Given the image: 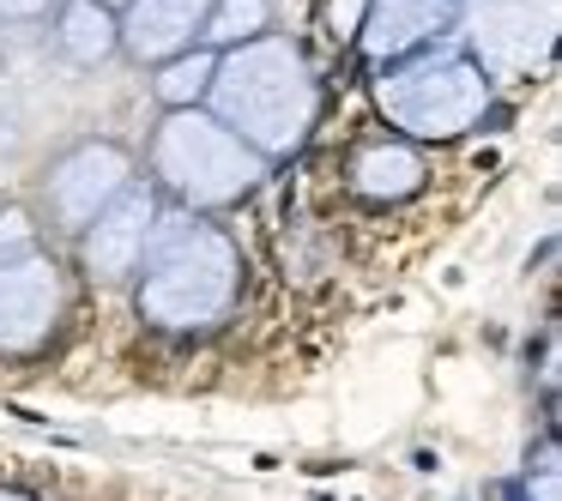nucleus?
<instances>
[{
	"mask_svg": "<svg viewBox=\"0 0 562 501\" xmlns=\"http://www.w3.org/2000/svg\"><path fill=\"white\" fill-rule=\"evenodd\" d=\"M200 110L218 127H231L260 163H279V158H291V151H303L308 134H315L321 79H315V67H308L303 43L267 31V37H255V43L218 49Z\"/></svg>",
	"mask_w": 562,
	"mask_h": 501,
	"instance_id": "obj_1",
	"label": "nucleus"
},
{
	"mask_svg": "<svg viewBox=\"0 0 562 501\" xmlns=\"http://www.w3.org/2000/svg\"><path fill=\"white\" fill-rule=\"evenodd\" d=\"M134 278V308L146 327L212 332L243 296V248L200 212H164Z\"/></svg>",
	"mask_w": 562,
	"mask_h": 501,
	"instance_id": "obj_2",
	"label": "nucleus"
},
{
	"mask_svg": "<svg viewBox=\"0 0 562 501\" xmlns=\"http://www.w3.org/2000/svg\"><path fill=\"white\" fill-rule=\"evenodd\" d=\"M375 110L387 127H400L393 139L405 146H448V139L484 127L496 86H490V67L465 49H424L400 67H381L375 73Z\"/></svg>",
	"mask_w": 562,
	"mask_h": 501,
	"instance_id": "obj_3",
	"label": "nucleus"
},
{
	"mask_svg": "<svg viewBox=\"0 0 562 501\" xmlns=\"http://www.w3.org/2000/svg\"><path fill=\"white\" fill-rule=\"evenodd\" d=\"M151 175L158 187L176 200L182 212H218V206H236L243 194H255L267 163L231 134L218 127L206 110H170L151 134Z\"/></svg>",
	"mask_w": 562,
	"mask_h": 501,
	"instance_id": "obj_4",
	"label": "nucleus"
},
{
	"mask_svg": "<svg viewBox=\"0 0 562 501\" xmlns=\"http://www.w3.org/2000/svg\"><path fill=\"white\" fill-rule=\"evenodd\" d=\"M67 315V278L43 248L0 260V356H31Z\"/></svg>",
	"mask_w": 562,
	"mask_h": 501,
	"instance_id": "obj_5",
	"label": "nucleus"
},
{
	"mask_svg": "<svg viewBox=\"0 0 562 501\" xmlns=\"http://www.w3.org/2000/svg\"><path fill=\"white\" fill-rule=\"evenodd\" d=\"M134 182H139L134 158H127L115 139H86V146L61 151V158L49 163V175H43V206H49V218L61 224V230L79 236L115 194H127Z\"/></svg>",
	"mask_w": 562,
	"mask_h": 501,
	"instance_id": "obj_6",
	"label": "nucleus"
},
{
	"mask_svg": "<svg viewBox=\"0 0 562 501\" xmlns=\"http://www.w3.org/2000/svg\"><path fill=\"white\" fill-rule=\"evenodd\" d=\"M158 218H164L158 187L134 182L127 194H115L110 206L79 230V260H86V272L103 278V284L134 278L139 260H146V248H151V236H158Z\"/></svg>",
	"mask_w": 562,
	"mask_h": 501,
	"instance_id": "obj_7",
	"label": "nucleus"
},
{
	"mask_svg": "<svg viewBox=\"0 0 562 501\" xmlns=\"http://www.w3.org/2000/svg\"><path fill=\"white\" fill-rule=\"evenodd\" d=\"M465 0H369L363 25H357V55L369 67H400L424 49H441V43L460 31Z\"/></svg>",
	"mask_w": 562,
	"mask_h": 501,
	"instance_id": "obj_8",
	"label": "nucleus"
},
{
	"mask_svg": "<svg viewBox=\"0 0 562 501\" xmlns=\"http://www.w3.org/2000/svg\"><path fill=\"white\" fill-rule=\"evenodd\" d=\"M206 13L212 0H127L115 13V37H122V55H134L139 67H164L176 55L200 49Z\"/></svg>",
	"mask_w": 562,
	"mask_h": 501,
	"instance_id": "obj_9",
	"label": "nucleus"
},
{
	"mask_svg": "<svg viewBox=\"0 0 562 501\" xmlns=\"http://www.w3.org/2000/svg\"><path fill=\"white\" fill-rule=\"evenodd\" d=\"M351 194L369 206H400L424 187V151L405 146V139H363L351 151Z\"/></svg>",
	"mask_w": 562,
	"mask_h": 501,
	"instance_id": "obj_10",
	"label": "nucleus"
},
{
	"mask_svg": "<svg viewBox=\"0 0 562 501\" xmlns=\"http://www.w3.org/2000/svg\"><path fill=\"white\" fill-rule=\"evenodd\" d=\"M55 43H61L79 67H98V61H110V55H122L115 13H103L91 0H61V31H55Z\"/></svg>",
	"mask_w": 562,
	"mask_h": 501,
	"instance_id": "obj_11",
	"label": "nucleus"
},
{
	"mask_svg": "<svg viewBox=\"0 0 562 501\" xmlns=\"http://www.w3.org/2000/svg\"><path fill=\"white\" fill-rule=\"evenodd\" d=\"M212 61H218V49H188V55H176V61H164L158 79H151L164 110H200V103H206V86H212Z\"/></svg>",
	"mask_w": 562,
	"mask_h": 501,
	"instance_id": "obj_12",
	"label": "nucleus"
},
{
	"mask_svg": "<svg viewBox=\"0 0 562 501\" xmlns=\"http://www.w3.org/2000/svg\"><path fill=\"white\" fill-rule=\"evenodd\" d=\"M267 25H272V0H212L200 49H206V43H218V49L255 43V37H267Z\"/></svg>",
	"mask_w": 562,
	"mask_h": 501,
	"instance_id": "obj_13",
	"label": "nucleus"
},
{
	"mask_svg": "<svg viewBox=\"0 0 562 501\" xmlns=\"http://www.w3.org/2000/svg\"><path fill=\"white\" fill-rule=\"evenodd\" d=\"M520 501H562V471H557V441L538 447V465H526Z\"/></svg>",
	"mask_w": 562,
	"mask_h": 501,
	"instance_id": "obj_14",
	"label": "nucleus"
},
{
	"mask_svg": "<svg viewBox=\"0 0 562 501\" xmlns=\"http://www.w3.org/2000/svg\"><path fill=\"white\" fill-rule=\"evenodd\" d=\"M31 248H37L31 218H25V212H13V206H0V260H7V254H31Z\"/></svg>",
	"mask_w": 562,
	"mask_h": 501,
	"instance_id": "obj_15",
	"label": "nucleus"
},
{
	"mask_svg": "<svg viewBox=\"0 0 562 501\" xmlns=\"http://www.w3.org/2000/svg\"><path fill=\"white\" fill-rule=\"evenodd\" d=\"M363 13H369V0H333V7H327V25H333V37H357V25H363Z\"/></svg>",
	"mask_w": 562,
	"mask_h": 501,
	"instance_id": "obj_16",
	"label": "nucleus"
},
{
	"mask_svg": "<svg viewBox=\"0 0 562 501\" xmlns=\"http://www.w3.org/2000/svg\"><path fill=\"white\" fill-rule=\"evenodd\" d=\"M61 0H0V19H13V25H31V19L55 13Z\"/></svg>",
	"mask_w": 562,
	"mask_h": 501,
	"instance_id": "obj_17",
	"label": "nucleus"
},
{
	"mask_svg": "<svg viewBox=\"0 0 562 501\" xmlns=\"http://www.w3.org/2000/svg\"><path fill=\"white\" fill-rule=\"evenodd\" d=\"M0 501H37V496H25V489H7V483H0Z\"/></svg>",
	"mask_w": 562,
	"mask_h": 501,
	"instance_id": "obj_18",
	"label": "nucleus"
},
{
	"mask_svg": "<svg viewBox=\"0 0 562 501\" xmlns=\"http://www.w3.org/2000/svg\"><path fill=\"white\" fill-rule=\"evenodd\" d=\"M91 7H103V13H122L127 0H91Z\"/></svg>",
	"mask_w": 562,
	"mask_h": 501,
	"instance_id": "obj_19",
	"label": "nucleus"
}]
</instances>
